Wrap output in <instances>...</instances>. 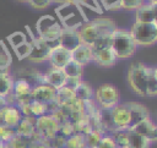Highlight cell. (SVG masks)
Instances as JSON below:
<instances>
[{
    "label": "cell",
    "mask_w": 157,
    "mask_h": 148,
    "mask_svg": "<svg viewBox=\"0 0 157 148\" xmlns=\"http://www.w3.org/2000/svg\"><path fill=\"white\" fill-rule=\"evenodd\" d=\"M117 28L115 22L108 17H97L91 21L83 22L77 29L81 42L92 45L97 39L103 37H109L112 32Z\"/></svg>",
    "instance_id": "cell-1"
},
{
    "label": "cell",
    "mask_w": 157,
    "mask_h": 148,
    "mask_svg": "<svg viewBox=\"0 0 157 148\" xmlns=\"http://www.w3.org/2000/svg\"><path fill=\"white\" fill-rule=\"evenodd\" d=\"M110 49L117 59H128L136 53L137 45L128 29L117 27L110 34Z\"/></svg>",
    "instance_id": "cell-2"
},
{
    "label": "cell",
    "mask_w": 157,
    "mask_h": 148,
    "mask_svg": "<svg viewBox=\"0 0 157 148\" xmlns=\"http://www.w3.org/2000/svg\"><path fill=\"white\" fill-rule=\"evenodd\" d=\"M55 13L58 16V21L60 22L63 28H69V29H78L80 26L86 22L83 13L81 12L78 5L72 4V2H63L59 4V6L55 9Z\"/></svg>",
    "instance_id": "cell-3"
},
{
    "label": "cell",
    "mask_w": 157,
    "mask_h": 148,
    "mask_svg": "<svg viewBox=\"0 0 157 148\" xmlns=\"http://www.w3.org/2000/svg\"><path fill=\"white\" fill-rule=\"evenodd\" d=\"M36 29L40 39H43L50 45H55L58 44L63 27L60 22L56 20V17L52 15H44L37 21Z\"/></svg>",
    "instance_id": "cell-4"
},
{
    "label": "cell",
    "mask_w": 157,
    "mask_h": 148,
    "mask_svg": "<svg viewBox=\"0 0 157 148\" xmlns=\"http://www.w3.org/2000/svg\"><path fill=\"white\" fill-rule=\"evenodd\" d=\"M129 32L137 46H151L157 42V22H134Z\"/></svg>",
    "instance_id": "cell-5"
},
{
    "label": "cell",
    "mask_w": 157,
    "mask_h": 148,
    "mask_svg": "<svg viewBox=\"0 0 157 148\" xmlns=\"http://www.w3.org/2000/svg\"><path fill=\"white\" fill-rule=\"evenodd\" d=\"M147 76L148 66L140 61L132 62L128 70V82L131 89L140 97H146Z\"/></svg>",
    "instance_id": "cell-6"
},
{
    "label": "cell",
    "mask_w": 157,
    "mask_h": 148,
    "mask_svg": "<svg viewBox=\"0 0 157 148\" xmlns=\"http://www.w3.org/2000/svg\"><path fill=\"white\" fill-rule=\"evenodd\" d=\"M119 91L110 83H103L101 84L93 94V100L98 105L99 109L110 110L115 105L119 104Z\"/></svg>",
    "instance_id": "cell-7"
},
{
    "label": "cell",
    "mask_w": 157,
    "mask_h": 148,
    "mask_svg": "<svg viewBox=\"0 0 157 148\" xmlns=\"http://www.w3.org/2000/svg\"><path fill=\"white\" fill-rule=\"evenodd\" d=\"M59 127L60 124L50 114H44L34 119L36 135L42 139L49 141L53 137H55L59 133Z\"/></svg>",
    "instance_id": "cell-8"
},
{
    "label": "cell",
    "mask_w": 157,
    "mask_h": 148,
    "mask_svg": "<svg viewBox=\"0 0 157 148\" xmlns=\"http://www.w3.org/2000/svg\"><path fill=\"white\" fill-rule=\"evenodd\" d=\"M110 120L115 130H129L130 127V113L124 104H118L109 110Z\"/></svg>",
    "instance_id": "cell-9"
},
{
    "label": "cell",
    "mask_w": 157,
    "mask_h": 148,
    "mask_svg": "<svg viewBox=\"0 0 157 148\" xmlns=\"http://www.w3.org/2000/svg\"><path fill=\"white\" fill-rule=\"evenodd\" d=\"M52 46L53 45L48 44L47 42L40 39L39 37H34L32 39V50H31V54L27 59H29V61L37 62V64L43 62V61L48 60V55H49Z\"/></svg>",
    "instance_id": "cell-10"
},
{
    "label": "cell",
    "mask_w": 157,
    "mask_h": 148,
    "mask_svg": "<svg viewBox=\"0 0 157 148\" xmlns=\"http://www.w3.org/2000/svg\"><path fill=\"white\" fill-rule=\"evenodd\" d=\"M70 60H71L70 50L65 49L59 44H55L50 48V51L48 55V61L50 64V67L63 68Z\"/></svg>",
    "instance_id": "cell-11"
},
{
    "label": "cell",
    "mask_w": 157,
    "mask_h": 148,
    "mask_svg": "<svg viewBox=\"0 0 157 148\" xmlns=\"http://www.w3.org/2000/svg\"><path fill=\"white\" fill-rule=\"evenodd\" d=\"M31 92H32V86L22 80V78H17V80H13L12 82V89H11V94L13 95L15 98V102L18 104H22V103H28L32 100L31 98Z\"/></svg>",
    "instance_id": "cell-12"
},
{
    "label": "cell",
    "mask_w": 157,
    "mask_h": 148,
    "mask_svg": "<svg viewBox=\"0 0 157 148\" xmlns=\"http://www.w3.org/2000/svg\"><path fill=\"white\" fill-rule=\"evenodd\" d=\"M129 130L140 135V136H142V137H145L151 143L156 142V139H157V127H156L155 122L151 120V117H147V119L137 122L136 125L131 126Z\"/></svg>",
    "instance_id": "cell-13"
},
{
    "label": "cell",
    "mask_w": 157,
    "mask_h": 148,
    "mask_svg": "<svg viewBox=\"0 0 157 148\" xmlns=\"http://www.w3.org/2000/svg\"><path fill=\"white\" fill-rule=\"evenodd\" d=\"M55 93H56V89H54L53 87H50L47 83H43V84L36 86L32 88L31 98H32V100H36V102H39L43 104H48L55 99Z\"/></svg>",
    "instance_id": "cell-14"
},
{
    "label": "cell",
    "mask_w": 157,
    "mask_h": 148,
    "mask_svg": "<svg viewBox=\"0 0 157 148\" xmlns=\"http://www.w3.org/2000/svg\"><path fill=\"white\" fill-rule=\"evenodd\" d=\"M71 60L85 66L88 62L93 61V50L91 48V45H87L85 43H80L77 46H75L71 51Z\"/></svg>",
    "instance_id": "cell-15"
},
{
    "label": "cell",
    "mask_w": 157,
    "mask_h": 148,
    "mask_svg": "<svg viewBox=\"0 0 157 148\" xmlns=\"http://www.w3.org/2000/svg\"><path fill=\"white\" fill-rule=\"evenodd\" d=\"M125 105L130 113V127L150 117V111L144 104L137 103V102H129V103H125Z\"/></svg>",
    "instance_id": "cell-16"
},
{
    "label": "cell",
    "mask_w": 157,
    "mask_h": 148,
    "mask_svg": "<svg viewBox=\"0 0 157 148\" xmlns=\"http://www.w3.org/2000/svg\"><path fill=\"white\" fill-rule=\"evenodd\" d=\"M44 83L49 84L54 89H59L64 87L66 76L63 71V68H56V67H49L44 73H43Z\"/></svg>",
    "instance_id": "cell-17"
},
{
    "label": "cell",
    "mask_w": 157,
    "mask_h": 148,
    "mask_svg": "<svg viewBox=\"0 0 157 148\" xmlns=\"http://www.w3.org/2000/svg\"><path fill=\"white\" fill-rule=\"evenodd\" d=\"M80 43H82V42H81V38L78 35L77 29L63 28V31L60 33V37H59V40H58V44L59 45H61L65 49H67V50L71 51Z\"/></svg>",
    "instance_id": "cell-18"
},
{
    "label": "cell",
    "mask_w": 157,
    "mask_h": 148,
    "mask_svg": "<svg viewBox=\"0 0 157 148\" xmlns=\"http://www.w3.org/2000/svg\"><path fill=\"white\" fill-rule=\"evenodd\" d=\"M22 119V114L20 109L15 105H6L1 111H0V120L4 125L15 128V126L20 122Z\"/></svg>",
    "instance_id": "cell-19"
},
{
    "label": "cell",
    "mask_w": 157,
    "mask_h": 148,
    "mask_svg": "<svg viewBox=\"0 0 157 148\" xmlns=\"http://www.w3.org/2000/svg\"><path fill=\"white\" fill-rule=\"evenodd\" d=\"M156 6L153 4L145 2L135 10V22L140 23H151L156 21Z\"/></svg>",
    "instance_id": "cell-20"
},
{
    "label": "cell",
    "mask_w": 157,
    "mask_h": 148,
    "mask_svg": "<svg viewBox=\"0 0 157 148\" xmlns=\"http://www.w3.org/2000/svg\"><path fill=\"white\" fill-rule=\"evenodd\" d=\"M93 61L98 66L112 67L117 62V56L113 53V50L110 49V46H108V48H103V49L93 51Z\"/></svg>",
    "instance_id": "cell-21"
},
{
    "label": "cell",
    "mask_w": 157,
    "mask_h": 148,
    "mask_svg": "<svg viewBox=\"0 0 157 148\" xmlns=\"http://www.w3.org/2000/svg\"><path fill=\"white\" fill-rule=\"evenodd\" d=\"M15 135L23 137V138H31L36 135L34 128V119L33 117H22L20 122L15 126Z\"/></svg>",
    "instance_id": "cell-22"
},
{
    "label": "cell",
    "mask_w": 157,
    "mask_h": 148,
    "mask_svg": "<svg viewBox=\"0 0 157 148\" xmlns=\"http://www.w3.org/2000/svg\"><path fill=\"white\" fill-rule=\"evenodd\" d=\"M18 78H22L25 81H27L32 88L36 87V86H39V84H43L44 83V78H43V73L34 70V68H28V67H25V68H21L18 71Z\"/></svg>",
    "instance_id": "cell-23"
},
{
    "label": "cell",
    "mask_w": 157,
    "mask_h": 148,
    "mask_svg": "<svg viewBox=\"0 0 157 148\" xmlns=\"http://www.w3.org/2000/svg\"><path fill=\"white\" fill-rule=\"evenodd\" d=\"M74 94H75L76 99H78L82 103H85V102H88V100L93 99L94 91H93V88L91 87L90 83H87V82L81 80L80 83L77 84V87L74 89Z\"/></svg>",
    "instance_id": "cell-24"
},
{
    "label": "cell",
    "mask_w": 157,
    "mask_h": 148,
    "mask_svg": "<svg viewBox=\"0 0 157 148\" xmlns=\"http://www.w3.org/2000/svg\"><path fill=\"white\" fill-rule=\"evenodd\" d=\"M151 142L145 137L128 130V144L126 148H151Z\"/></svg>",
    "instance_id": "cell-25"
},
{
    "label": "cell",
    "mask_w": 157,
    "mask_h": 148,
    "mask_svg": "<svg viewBox=\"0 0 157 148\" xmlns=\"http://www.w3.org/2000/svg\"><path fill=\"white\" fill-rule=\"evenodd\" d=\"M156 94H157V68L155 66H148L146 97H155Z\"/></svg>",
    "instance_id": "cell-26"
},
{
    "label": "cell",
    "mask_w": 157,
    "mask_h": 148,
    "mask_svg": "<svg viewBox=\"0 0 157 148\" xmlns=\"http://www.w3.org/2000/svg\"><path fill=\"white\" fill-rule=\"evenodd\" d=\"M63 71L65 73V76L67 78H77V80H81L82 78V75H83V66L70 60L64 67H63Z\"/></svg>",
    "instance_id": "cell-27"
},
{
    "label": "cell",
    "mask_w": 157,
    "mask_h": 148,
    "mask_svg": "<svg viewBox=\"0 0 157 148\" xmlns=\"http://www.w3.org/2000/svg\"><path fill=\"white\" fill-rule=\"evenodd\" d=\"M75 98L74 91L67 88V87H61L59 89H56L55 93V102L59 104V106H65L66 104H69L72 99Z\"/></svg>",
    "instance_id": "cell-28"
},
{
    "label": "cell",
    "mask_w": 157,
    "mask_h": 148,
    "mask_svg": "<svg viewBox=\"0 0 157 148\" xmlns=\"http://www.w3.org/2000/svg\"><path fill=\"white\" fill-rule=\"evenodd\" d=\"M12 77L7 71H0V97H7L12 89Z\"/></svg>",
    "instance_id": "cell-29"
},
{
    "label": "cell",
    "mask_w": 157,
    "mask_h": 148,
    "mask_svg": "<svg viewBox=\"0 0 157 148\" xmlns=\"http://www.w3.org/2000/svg\"><path fill=\"white\" fill-rule=\"evenodd\" d=\"M65 148H85V136L80 132H75L65 138Z\"/></svg>",
    "instance_id": "cell-30"
},
{
    "label": "cell",
    "mask_w": 157,
    "mask_h": 148,
    "mask_svg": "<svg viewBox=\"0 0 157 148\" xmlns=\"http://www.w3.org/2000/svg\"><path fill=\"white\" fill-rule=\"evenodd\" d=\"M83 136H85V144L88 148H96L98 142H99V139L102 138L101 131L99 130H94V128H92L91 131H88Z\"/></svg>",
    "instance_id": "cell-31"
},
{
    "label": "cell",
    "mask_w": 157,
    "mask_h": 148,
    "mask_svg": "<svg viewBox=\"0 0 157 148\" xmlns=\"http://www.w3.org/2000/svg\"><path fill=\"white\" fill-rule=\"evenodd\" d=\"M112 138L117 148H126L128 144V130H115L112 132Z\"/></svg>",
    "instance_id": "cell-32"
},
{
    "label": "cell",
    "mask_w": 157,
    "mask_h": 148,
    "mask_svg": "<svg viewBox=\"0 0 157 148\" xmlns=\"http://www.w3.org/2000/svg\"><path fill=\"white\" fill-rule=\"evenodd\" d=\"M31 50H32V42H28L26 40L25 43L20 44L18 46H16L13 49V53L15 55L17 56L18 60H23V59H27L31 54Z\"/></svg>",
    "instance_id": "cell-33"
},
{
    "label": "cell",
    "mask_w": 157,
    "mask_h": 148,
    "mask_svg": "<svg viewBox=\"0 0 157 148\" xmlns=\"http://www.w3.org/2000/svg\"><path fill=\"white\" fill-rule=\"evenodd\" d=\"M27 40V34L26 33H23V32H13V33H11L9 37H7V43H9V45L12 48V49H15L16 46H18L20 44H22V43H25Z\"/></svg>",
    "instance_id": "cell-34"
},
{
    "label": "cell",
    "mask_w": 157,
    "mask_h": 148,
    "mask_svg": "<svg viewBox=\"0 0 157 148\" xmlns=\"http://www.w3.org/2000/svg\"><path fill=\"white\" fill-rule=\"evenodd\" d=\"M29 111H31V116L32 117H38L40 115H44L48 113L47 110V105L43 104V103H39V102H36V100H31L29 102Z\"/></svg>",
    "instance_id": "cell-35"
},
{
    "label": "cell",
    "mask_w": 157,
    "mask_h": 148,
    "mask_svg": "<svg viewBox=\"0 0 157 148\" xmlns=\"http://www.w3.org/2000/svg\"><path fill=\"white\" fill-rule=\"evenodd\" d=\"M101 7H104V10L108 11H115L121 9V0H98Z\"/></svg>",
    "instance_id": "cell-36"
},
{
    "label": "cell",
    "mask_w": 157,
    "mask_h": 148,
    "mask_svg": "<svg viewBox=\"0 0 157 148\" xmlns=\"http://www.w3.org/2000/svg\"><path fill=\"white\" fill-rule=\"evenodd\" d=\"M145 0H121V9L125 10H136L141 5H144Z\"/></svg>",
    "instance_id": "cell-37"
},
{
    "label": "cell",
    "mask_w": 157,
    "mask_h": 148,
    "mask_svg": "<svg viewBox=\"0 0 157 148\" xmlns=\"http://www.w3.org/2000/svg\"><path fill=\"white\" fill-rule=\"evenodd\" d=\"M96 148H117L113 138L110 135H105V136H102V138L99 139L98 144Z\"/></svg>",
    "instance_id": "cell-38"
},
{
    "label": "cell",
    "mask_w": 157,
    "mask_h": 148,
    "mask_svg": "<svg viewBox=\"0 0 157 148\" xmlns=\"http://www.w3.org/2000/svg\"><path fill=\"white\" fill-rule=\"evenodd\" d=\"M11 65V56L9 53L1 50L0 51V71H7Z\"/></svg>",
    "instance_id": "cell-39"
},
{
    "label": "cell",
    "mask_w": 157,
    "mask_h": 148,
    "mask_svg": "<svg viewBox=\"0 0 157 148\" xmlns=\"http://www.w3.org/2000/svg\"><path fill=\"white\" fill-rule=\"evenodd\" d=\"M53 1L52 0H28V4L36 9V10H43V9H47Z\"/></svg>",
    "instance_id": "cell-40"
},
{
    "label": "cell",
    "mask_w": 157,
    "mask_h": 148,
    "mask_svg": "<svg viewBox=\"0 0 157 148\" xmlns=\"http://www.w3.org/2000/svg\"><path fill=\"white\" fill-rule=\"evenodd\" d=\"M6 105H9L7 102H6V98H5V97H0V111H1Z\"/></svg>",
    "instance_id": "cell-41"
},
{
    "label": "cell",
    "mask_w": 157,
    "mask_h": 148,
    "mask_svg": "<svg viewBox=\"0 0 157 148\" xmlns=\"http://www.w3.org/2000/svg\"><path fill=\"white\" fill-rule=\"evenodd\" d=\"M146 2L148 4H153V5H157V0H145Z\"/></svg>",
    "instance_id": "cell-42"
},
{
    "label": "cell",
    "mask_w": 157,
    "mask_h": 148,
    "mask_svg": "<svg viewBox=\"0 0 157 148\" xmlns=\"http://www.w3.org/2000/svg\"><path fill=\"white\" fill-rule=\"evenodd\" d=\"M16 1H20V2H28V0H16Z\"/></svg>",
    "instance_id": "cell-43"
}]
</instances>
